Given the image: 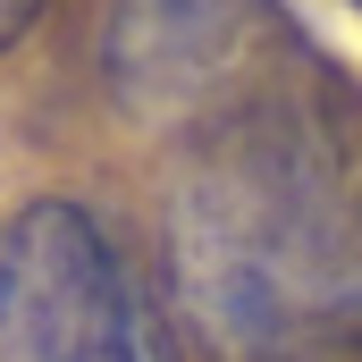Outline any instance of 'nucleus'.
I'll return each instance as SVG.
<instances>
[{
    "label": "nucleus",
    "instance_id": "nucleus-1",
    "mask_svg": "<svg viewBox=\"0 0 362 362\" xmlns=\"http://www.w3.org/2000/svg\"><path fill=\"white\" fill-rule=\"evenodd\" d=\"M169 286L211 362H362V101L303 68L194 118Z\"/></svg>",
    "mask_w": 362,
    "mask_h": 362
},
{
    "label": "nucleus",
    "instance_id": "nucleus-2",
    "mask_svg": "<svg viewBox=\"0 0 362 362\" xmlns=\"http://www.w3.org/2000/svg\"><path fill=\"white\" fill-rule=\"evenodd\" d=\"M0 362H177L152 286L85 202H25L0 228Z\"/></svg>",
    "mask_w": 362,
    "mask_h": 362
},
{
    "label": "nucleus",
    "instance_id": "nucleus-4",
    "mask_svg": "<svg viewBox=\"0 0 362 362\" xmlns=\"http://www.w3.org/2000/svg\"><path fill=\"white\" fill-rule=\"evenodd\" d=\"M34 17H42V0H0V51H8V42L34 25Z\"/></svg>",
    "mask_w": 362,
    "mask_h": 362
},
{
    "label": "nucleus",
    "instance_id": "nucleus-3",
    "mask_svg": "<svg viewBox=\"0 0 362 362\" xmlns=\"http://www.w3.org/2000/svg\"><path fill=\"white\" fill-rule=\"evenodd\" d=\"M278 34L270 0H118L110 8V85L144 118H202Z\"/></svg>",
    "mask_w": 362,
    "mask_h": 362
}]
</instances>
